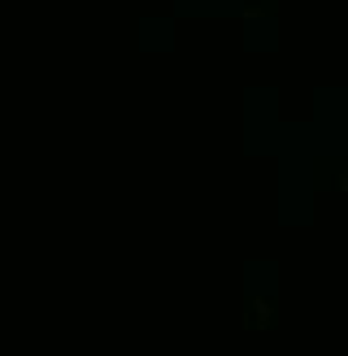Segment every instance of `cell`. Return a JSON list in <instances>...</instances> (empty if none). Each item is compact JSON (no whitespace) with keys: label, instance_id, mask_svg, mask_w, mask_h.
Masks as SVG:
<instances>
[]
</instances>
